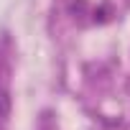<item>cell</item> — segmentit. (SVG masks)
Returning a JSON list of instances; mask_svg holds the SVG:
<instances>
[{"mask_svg":"<svg viewBox=\"0 0 130 130\" xmlns=\"http://www.w3.org/2000/svg\"><path fill=\"white\" fill-rule=\"evenodd\" d=\"M8 110H10V100H8V94H5V92H0V117H5V115H8Z\"/></svg>","mask_w":130,"mask_h":130,"instance_id":"obj_1","label":"cell"}]
</instances>
